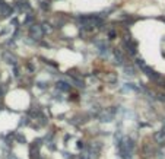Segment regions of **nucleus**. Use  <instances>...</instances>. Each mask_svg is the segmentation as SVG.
Listing matches in <instances>:
<instances>
[{
	"label": "nucleus",
	"mask_w": 165,
	"mask_h": 159,
	"mask_svg": "<svg viewBox=\"0 0 165 159\" xmlns=\"http://www.w3.org/2000/svg\"><path fill=\"white\" fill-rule=\"evenodd\" d=\"M133 149H134V143L130 137H123L118 143V150H120V156L121 159H131L133 155Z\"/></svg>",
	"instance_id": "nucleus-1"
},
{
	"label": "nucleus",
	"mask_w": 165,
	"mask_h": 159,
	"mask_svg": "<svg viewBox=\"0 0 165 159\" xmlns=\"http://www.w3.org/2000/svg\"><path fill=\"white\" fill-rule=\"evenodd\" d=\"M115 112H117L115 107L105 108V109L99 114V121H102V123H111V121L114 120V117H115Z\"/></svg>",
	"instance_id": "nucleus-2"
},
{
	"label": "nucleus",
	"mask_w": 165,
	"mask_h": 159,
	"mask_svg": "<svg viewBox=\"0 0 165 159\" xmlns=\"http://www.w3.org/2000/svg\"><path fill=\"white\" fill-rule=\"evenodd\" d=\"M43 28H41V25H31L29 27V35H31V38H34V40H40L41 37H43Z\"/></svg>",
	"instance_id": "nucleus-3"
},
{
	"label": "nucleus",
	"mask_w": 165,
	"mask_h": 159,
	"mask_svg": "<svg viewBox=\"0 0 165 159\" xmlns=\"http://www.w3.org/2000/svg\"><path fill=\"white\" fill-rule=\"evenodd\" d=\"M2 57H3V60H5L8 64H10V66H16V63H18V59H16L12 53H9V51H5V53L2 54Z\"/></svg>",
	"instance_id": "nucleus-4"
},
{
	"label": "nucleus",
	"mask_w": 165,
	"mask_h": 159,
	"mask_svg": "<svg viewBox=\"0 0 165 159\" xmlns=\"http://www.w3.org/2000/svg\"><path fill=\"white\" fill-rule=\"evenodd\" d=\"M142 70L150 77V79H153V80H158V79H161V76L155 72V70H152L150 67H148V66H145V67H142Z\"/></svg>",
	"instance_id": "nucleus-5"
},
{
	"label": "nucleus",
	"mask_w": 165,
	"mask_h": 159,
	"mask_svg": "<svg viewBox=\"0 0 165 159\" xmlns=\"http://www.w3.org/2000/svg\"><path fill=\"white\" fill-rule=\"evenodd\" d=\"M153 139H155V142H156L158 144H164V143H165V130L156 131L155 136H153Z\"/></svg>",
	"instance_id": "nucleus-6"
},
{
	"label": "nucleus",
	"mask_w": 165,
	"mask_h": 159,
	"mask_svg": "<svg viewBox=\"0 0 165 159\" xmlns=\"http://www.w3.org/2000/svg\"><path fill=\"white\" fill-rule=\"evenodd\" d=\"M0 13L3 16H10L12 15V8L6 3H0Z\"/></svg>",
	"instance_id": "nucleus-7"
},
{
	"label": "nucleus",
	"mask_w": 165,
	"mask_h": 159,
	"mask_svg": "<svg viewBox=\"0 0 165 159\" xmlns=\"http://www.w3.org/2000/svg\"><path fill=\"white\" fill-rule=\"evenodd\" d=\"M152 153H153L152 146H150L149 143H146V144L143 146V156H145V158H149V156H152Z\"/></svg>",
	"instance_id": "nucleus-8"
},
{
	"label": "nucleus",
	"mask_w": 165,
	"mask_h": 159,
	"mask_svg": "<svg viewBox=\"0 0 165 159\" xmlns=\"http://www.w3.org/2000/svg\"><path fill=\"white\" fill-rule=\"evenodd\" d=\"M124 47L130 54H136V45L133 43H124Z\"/></svg>",
	"instance_id": "nucleus-9"
},
{
	"label": "nucleus",
	"mask_w": 165,
	"mask_h": 159,
	"mask_svg": "<svg viewBox=\"0 0 165 159\" xmlns=\"http://www.w3.org/2000/svg\"><path fill=\"white\" fill-rule=\"evenodd\" d=\"M114 57H115V63L118 66H121L123 64V56H121V53L118 50H114Z\"/></svg>",
	"instance_id": "nucleus-10"
},
{
	"label": "nucleus",
	"mask_w": 165,
	"mask_h": 159,
	"mask_svg": "<svg viewBox=\"0 0 165 159\" xmlns=\"http://www.w3.org/2000/svg\"><path fill=\"white\" fill-rule=\"evenodd\" d=\"M57 89L67 92V91L70 89V85H69V83H66V82H57Z\"/></svg>",
	"instance_id": "nucleus-11"
},
{
	"label": "nucleus",
	"mask_w": 165,
	"mask_h": 159,
	"mask_svg": "<svg viewBox=\"0 0 165 159\" xmlns=\"http://www.w3.org/2000/svg\"><path fill=\"white\" fill-rule=\"evenodd\" d=\"M41 28H43V32H44V34H50V32L53 31V28H51V25H50L48 22H43Z\"/></svg>",
	"instance_id": "nucleus-12"
},
{
	"label": "nucleus",
	"mask_w": 165,
	"mask_h": 159,
	"mask_svg": "<svg viewBox=\"0 0 165 159\" xmlns=\"http://www.w3.org/2000/svg\"><path fill=\"white\" fill-rule=\"evenodd\" d=\"M124 72H126L127 76H134V75H136V72H134V69H133L131 66H126V67H124Z\"/></svg>",
	"instance_id": "nucleus-13"
},
{
	"label": "nucleus",
	"mask_w": 165,
	"mask_h": 159,
	"mask_svg": "<svg viewBox=\"0 0 165 159\" xmlns=\"http://www.w3.org/2000/svg\"><path fill=\"white\" fill-rule=\"evenodd\" d=\"M105 80H107V82H111V83H113V82H115V80H117V76H115L114 73H108V75L105 76Z\"/></svg>",
	"instance_id": "nucleus-14"
},
{
	"label": "nucleus",
	"mask_w": 165,
	"mask_h": 159,
	"mask_svg": "<svg viewBox=\"0 0 165 159\" xmlns=\"http://www.w3.org/2000/svg\"><path fill=\"white\" fill-rule=\"evenodd\" d=\"M70 82H72V83H75V85H76V86H79V88H83V82H82V80H79V79L72 77V79H70Z\"/></svg>",
	"instance_id": "nucleus-15"
},
{
	"label": "nucleus",
	"mask_w": 165,
	"mask_h": 159,
	"mask_svg": "<svg viewBox=\"0 0 165 159\" xmlns=\"http://www.w3.org/2000/svg\"><path fill=\"white\" fill-rule=\"evenodd\" d=\"M15 137H16V140H18L19 143H25V142H27V139H25V136H22V134H16Z\"/></svg>",
	"instance_id": "nucleus-16"
},
{
	"label": "nucleus",
	"mask_w": 165,
	"mask_h": 159,
	"mask_svg": "<svg viewBox=\"0 0 165 159\" xmlns=\"http://www.w3.org/2000/svg\"><path fill=\"white\" fill-rule=\"evenodd\" d=\"M126 88H127V89H133V91H137V88H136V86H134L133 83H127V85H126Z\"/></svg>",
	"instance_id": "nucleus-17"
},
{
	"label": "nucleus",
	"mask_w": 165,
	"mask_h": 159,
	"mask_svg": "<svg viewBox=\"0 0 165 159\" xmlns=\"http://www.w3.org/2000/svg\"><path fill=\"white\" fill-rule=\"evenodd\" d=\"M79 159H89V155H88V152H85V153H82V155L79 156Z\"/></svg>",
	"instance_id": "nucleus-18"
},
{
	"label": "nucleus",
	"mask_w": 165,
	"mask_h": 159,
	"mask_svg": "<svg viewBox=\"0 0 165 159\" xmlns=\"http://www.w3.org/2000/svg\"><path fill=\"white\" fill-rule=\"evenodd\" d=\"M37 85L40 88H47V83H44V82H37Z\"/></svg>",
	"instance_id": "nucleus-19"
},
{
	"label": "nucleus",
	"mask_w": 165,
	"mask_h": 159,
	"mask_svg": "<svg viewBox=\"0 0 165 159\" xmlns=\"http://www.w3.org/2000/svg\"><path fill=\"white\" fill-rule=\"evenodd\" d=\"M8 159H19V158H18L16 155H13V153H10V155L8 156Z\"/></svg>",
	"instance_id": "nucleus-20"
},
{
	"label": "nucleus",
	"mask_w": 165,
	"mask_h": 159,
	"mask_svg": "<svg viewBox=\"0 0 165 159\" xmlns=\"http://www.w3.org/2000/svg\"><path fill=\"white\" fill-rule=\"evenodd\" d=\"M83 146H85V144H83V142H80V140H79V142H78V147H79V149H83Z\"/></svg>",
	"instance_id": "nucleus-21"
},
{
	"label": "nucleus",
	"mask_w": 165,
	"mask_h": 159,
	"mask_svg": "<svg viewBox=\"0 0 165 159\" xmlns=\"http://www.w3.org/2000/svg\"><path fill=\"white\" fill-rule=\"evenodd\" d=\"M108 37H110V38H114V37H115V34H114V32H113V31H111V32H110V34H108Z\"/></svg>",
	"instance_id": "nucleus-22"
}]
</instances>
